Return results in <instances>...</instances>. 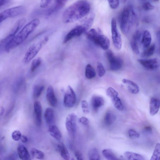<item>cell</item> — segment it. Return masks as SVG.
Wrapping results in <instances>:
<instances>
[{"label": "cell", "instance_id": "cell-4", "mask_svg": "<svg viewBox=\"0 0 160 160\" xmlns=\"http://www.w3.org/2000/svg\"><path fill=\"white\" fill-rule=\"evenodd\" d=\"M87 38L103 50H107L109 47L110 42L108 38L94 28H92L86 33Z\"/></svg>", "mask_w": 160, "mask_h": 160}, {"label": "cell", "instance_id": "cell-22", "mask_svg": "<svg viewBox=\"0 0 160 160\" xmlns=\"http://www.w3.org/2000/svg\"><path fill=\"white\" fill-rule=\"evenodd\" d=\"M48 131L50 135L57 140L59 141L62 138V134L56 125L49 126Z\"/></svg>", "mask_w": 160, "mask_h": 160}, {"label": "cell", "instance_id": "cell-8", "mask_svg": "<svg viewBox=\"0 0 160 160\" xmlns=\"http://www.w3.org/2000/svg\"><path fill=\"white\" fill-rule=\"evenodd\" d=\"M111 29L112 41L115 47L118 50L121 49L122 45L121 35L118 31L115 19L113 18L111 21Z\"/></svg>", "mask_w": 160, "mask_h": 160}, {"label": "cell", "instance_id": "cell-49", "mask_svg": "<svg viewBox=\"0 0 160 160\" xmlns=\"http://www.w3.org/2000/svg\"><path fill=\"white\" fill-rule=\"evenodd\" d=\"M4 108L3 107H1L0 108V116H2L4 112Z\"/></svg>", "mask_w": 160, "mask_h": 160}, {"label": "cell", "instance_id": "cell-24", "mask_svg": "<svg viewBox=\"0 0 160 160\" xmlns=\"http://www.w3.org/2000/svg\"><path fill=\"white\" fill-rule=\"evenodd\" d=\"M124 158L129 160H144V158L141 155L133 152L127 151L124 154Z\"/></svg>", "mask_w": 160, "mask_h": 160}, {"label": "cell", "instance_id": "cell-29", "mask_svg": "<svg viewBox=\"0 0 160 160\" xmlns=\"http://www.w3.org/2000/svg\"><path fill=\"white\" fill-rule=\"evenodd\" d=\"M30 153L32 157L37 159H42L45 157V154L43 152L35 148L31 149Z\"/></svg>", "mask_w": 160, "mask_h": 160}, {"label": "cell", "instance_id": "cell-13", "mask_svg": "<svg viewBox=\"0 0 160 160\" xmlns=\"http://www.w3.org/2000/svg\"><path fill=\"white\" fill-rule=\"evenodd\" d=\"M77 116L73 113L69 114L66 117L65 121L66 128L69 133L73 135L76 129Z\"/></svg>", "mask_w": 160, "mask_h": 160}, {"label": "cell", "instance_id": "cell-5", "mask_svg": "<svg viewBox=\"0 0 160 160\" xmlns=\"http://www.w3.org/2000/svg\"><path fill=\"white\" fill-rule=\"evenodd\" d=\"M93 21L92 17H90L86 20L82 24L77 26L74 28L65 36L63 43H66L73 38L79 36L83 33L87 31L91 26Z\"/></svg>", "mask_w": 160, "mask_h": 160}, {"label": "cell", "instance_id": "cell-34", "mask_svg": "<svg viewBox=\"0 0 160 160\" xmlns=\"http://www.w3.org/2000/svg\"><path fill=\"white\" fill-rule=\"evenodd\" d=\"M151 160H160V143L156 144L153 154L151 157Z\"/></svg>", "mask_w": 160, "mask_h": 160}, {"label": "cell", "instance_id": "cell-31", "mask_svg": "<svg viewBox=\"0 0 160 160\" xmlns=\"http://www.w3.org/2000/svg\"><path fill=\"white\" fill-rule=\"evenodd\" d=\"M44 88L43 85H35L33 89V96L34 98H39L42 94Z\"/></svg>", "mask_w": 160, "mask_h": 160}, {"label": "cell", "instance_id": "cell-41", "mask_svg": "<svg viewBox=\"0 0 160 160\" xmlns=\"http://www.w3.org/2000/svg\"><path fill=\"white\" fill-rule=\"evenodd\" d=\"M52 0H41L40 2V6L42 8L47 7Z\"/></svg>", "mask_w": 160, "mask_h": 160}, {"label": "cell", "instance_id": "cell-27", "mask_svg": "<svg viewBox=\"0 0 160 160\" xmlns=\"http://www.w3.org/2000/svg\"><path fill=\"white\" fill-rule=\"evenodd\" d=\"M85 71L86 77L88 79H92L96 76L95 70L90 64H88L86 66Z\"/></svg>", "mask_w": 160, "mask_h": 160}, {"label": "cell", "instance_id": "cell-28", "mask_svg": "<svg viewBox=\"0 0 160 160\" xmlns=\"http://www.w3.org/2000/svg\"><path fill=\"white\" fill-rule=\"evenodd\" d=\"M155 50V45L153 44L148 47L145 49L142 53L141 56L143 57H149L154 53Z\"/></svg>", "mask_w": 160, "mask_h": 160}, {"label": "cell", "instance_id": "cell-43", "mask_svg": "<svg viewBox=\"0 0 160 160\" xmlns=\"http://www.w3.org/2000/svg\"><path fill=\"white\" fill-rule=\"evenodd\" d=\"M68 0H56L55 3L62 8Z\"/></svg>", "mask_w": 160, "mask_h": 160}, {"label": "cell", "instance_id": "cell-16", "mask_svg": "<svg viewBox=\"0 0 160 160\" xmlns=\"http://www.w3.org/2000/svg\"><path fill=\"white\" fill-rule=\"evenodd\" d=\"M47 101L49 104L52 107H56L57 105V99L55 95L53 88L50 85L48 87L46 94Z\"/></svg>", "mask_w": 160, "mask_h": 160}, {"label": "cell", "instance_id": "cell-37", "mask_svg": "<svg viewBox=\"0 0 160 160\" xmlns=\"http://www.w3.org/2000/svg\"><path fill=\"white\" fill-rule=\"evenodd\" d=\"M111 8L112 9L117 8L119 5L120 0H107Z\"/></svg>", "mask_w": 160, "mask_h": 160}, {"label": "cell", "instance_id": "cell-46", "mask_svg": "<svg viewBox=\"0 0 160 160\" xmlns=\"http://www.w3.org/2000/svg\"><path fill=\"white\" fill-rule=\"evenodd\" d=\"M155 78L157 83H160V72L157 73L155 75Z\"/></svg>", "mask_w": 160, "mask_h": 160}, {"label": "cell", "instance_id": "cell-26", "mask_svg": "<svg viewBox=\"0 0 160 160\" xmlns=\"http://www.w3.org/2000/svg\"><path fill=\"white\" fill-rule=\"evenodd\" d=\"M116 116L111 111L107 112L105 115L104 122L106 125L110 126L115 121Z\"/></svg>", "mask_w": 160, "mask_h": 160}, {"label": "cell", "instance_id": "cell-21", "mask_svg": "<svg viewBox=\"0 0 160 160\" xmlns=\"http://www.w3.org/2000/svg\"><path fill=\"white\" fill-rule=\"evenodd\" d=\"M44 118L46 123L49 126L54 122L55 117L53 110L49 108H47L45 111Z\"/></svg>", "mask_w": 160, "mask_h": 160}, {"label": "cell", "instance_id": "cell-44", "mask_svg": "<svg viewBox=\"0 0 160 160\" xmlns=\"http://www.w3.org/2000/svg\"><path fill=\"white\" fill-rule=\"evenodd\" d=\"M75 155L78 160H83V156L81 153L80 152L77 151L75 153Z\"/></svg>", "mask_w": 160, "mask_h": 160}, {"label": "cell", "instance_id": "cell-14", "mask_svg": "<svg viewBox=\"0 0 160 160\" xmlns=\"http://www.w3.org/2000/svg\"><path fill=\"white\" fill-rule=\"evenodd\" d=\"M142 34L140 31L137 30L134 33L131 41V46L132 50L137 54L139 53V45L141 43Z\"/></svg>", "mask_w": 160, "mask_h": 160}, {"label": "cell", "instance_id": "cell-42", "mask_svg": "<svg viewBox=\"0 0 160 160\" xmlns=\"http://www.w3.org/2000/svg\"><path fill=\"white\" fill-rule=\"evenodd\" d=\"M80 122L84 125H87L88 124L89 121L88 118L85 117H82L79 119Z\"/></svg>", "mask_w": 160, "mask_h": 160}, {"label": "cell", "instance_id": "cell-30", "mask_svg": "<svg viewBox=\"0 0 160 160\" xmlns=\"http://www.w3.org/2000/svg\"><path fill=\"white\" fill-rule=\"evenodd\" d=\"M102 154L104 157L108 160H116L118 159L113 152L109 149H106L102 151Z\"/></svg>", "mask_w": 160, "mask_h": 160}, {"label": "cell", "instance_id": "cell-11", "mask_svg": "<svg viewBox=\"0 0 160 160\" xmlns=\"http://www.w3.org/2000/svg\"><path fill=\"white\" fill-rule=\"evenodd\" d=\"M138 61L144 68L148 70H154L160 67V60L158 58L138 59Z\"/></svg>", "mask_w": 160, "mask_h": 160}, {"label": "cell", "instance_id": "cell-35", "mask_svg": "<svg viewBox=\"0 0 160 160\" xmlns=\"http://www.w3.org/2000/svg\"><path fill=\"white\" fill-rule=\"evenodd\" d=\"M97 68L98 76L100 77H102L105 75L106 71L105 68L100 62H98L97 65Z\"/></svg>", "mask_w": 160, "mask_h": 160}, {"label": "cell", "instance_id": "cell-10", "mask_svg": "<svg viewBox=\"0 0 160 160\" xmlns=\"http://www.w3.org/2000/svg\"><path fill=\"white\" fill-rule=\"evenodd\" d=\"M76 101V94L71 86H68L65 92L63 103L65 106L68 108L73 107Z\"/></svg>", "mask_w": 160, "mask_h": 160}, {"label": "cell", "instance_id": "cell-50", "mask_svg": "<svg viewBox=\"0 0 160 160\" xmlns=\"http://www.w3.org/2000/svg\"><path fill=\"white\" fill-rule=\"evenodd\" d=\"M152 1L154 2H158L159 0H151Z\"/></svg>", "mask_w": 160, "mask_h": 160}, {"label": "cell", "instance_id": "cell-9", "mask_svg": "<svg viewBox=\"0 0 160 160\" xmlns=\"http://www.w3.org/2000/svg\"><path fill=\"white\" fill-rule=\"evenodd\" d=\"M106 55L109 61L110 69L113 71H117L120 69L123 64V61L120 58L114 55L110 50H107Z\"/></svg>", "mask_w": 160, "mask_h": 160}, {"label": "cell", "instance_id": "cell-23", "mask_svg": "<svg viewBox=\"0 0 160 160\" xmlns=\"http://www.w3.org/2000/svg\"><path fill=\"white\" fill-rule=\"evenodd\" d=\"M104 103L103 99L99 96H93L91 99V104L93 109L97 110L102 107Z\"/></svg>", "mask_w": 160, "mask_h": 160}, {"label": "cell", "instance_id": "cell-52", "mask_svg": "<svg viewBox=\"0 0 160 160\" xmlns=\"http://www.w3.org/2000/svg\"><path fill=\"white\" fill-rule=\"evenodd\" d=\"M142 0V1H145L146 0Z\"/></svg>", "mask_w": 160, "mask_h": 160}, {"label": "cell", "instance_id": "cell-40", "mask_svg": "<svg viewBox=\"0 0 160 160\" xmlns=\"http://www.w3.org/2000/svg\"><path fill=\"white\" fill-rule=\"evenodd\" d=\"M81 107L83 112L88 114L89 112V107L88 102L85 100H82L81 102Z\"/></svg>", "mask_w": 160, "mask_h": 160}, {"label": "cell", "instance_id": "cell-15", "mask_svg": "<svg viewBox=\"0 0 160 160\" xmlns=\"http://www.w3.org/2000/svg\"><path fill=\"white\" fill-rule=\"evenodd\" d=\"M33 106L35 124L38 127H40L42 122V106L40 102L37 100L35 101Z\"/></svg>", "mask_w": 160, "mask_h": 160}, {"label": "cell", "instance_id": "cell-47", "mask_svg": "<svg viewBox=\"0 0 160 160\" xmlns=\"http://www.w3.org/2000/svg\"><path fill=\"white\" fill-rule=\"evenodd\" d=\"M21 141L24 143L27 142L28 140L27 137L25 135H22L20 139Z\"/></svg>", "mask_w": 160, "mask_h": 160}, {"label": "cell", "instance_id": "cell-3", "mask_svg": "<svg viewBox=\"0 0 160 160\" xmlns=\"http://www.w3.org/2000/svg\"><path fill=\"white\" fill-rule=\"evenodd\" d=\"M137 21L136 15L131 6L125 7L121 15L120 27L123 34H128L136 24Z\"/></svg>", "mask_w": 160, "mask_h": 160}, {"label": "cell", "instance_id": "cell-33", "mask_svg": "<svg viewBox=\"0 0 160 160\" xmlns=\"http://www.w3.org/2000/svg\"><path fill=\"white\" fill-rule=\"evenodd\" d=\"M42 60L41 58L38 57L34 59L32 61L31 67L30 71L31 72H34L41 64Z\"/></svg>", "mask_w": 160, "mask_h": 160}, {"label": "cell", "instance_id": "cell-20", "mask_svg": "<svg viewBox=\"0 0 160 160\" xmlns=\"http://www.w3.org/2000/svg\"><path fill=\"white\" fill-rule=\"evenodd\" d=\"M122 82L126 84L128 89L132 93L136 94L139 91V88L138 85L134 82L124 78L122 80Z\"/></svg>", "mask_w": 160, "mask_h": 160}, {"label": "cell", "instance_id": "cell-19", "mask_svg": "<svg viewBox=\"0 0 160 160\" xmlns=\"http://www.w3.org/2000/svg\"><path fill=\"white\" fill-rule=\"evenodd\" d=\"M152 41V36L150 32L145 30L142 33L141 44L144 48L146 49L150 45Z\"/></svg>", "mask_w": 160, "mask_h": 160}, {"label": "cell", "instance_id": "cell-2", "mask_svg": "<svg viewBox=\"0 0 160 160\" xmlns=\"http://www.w3.org/2000/svg\"><path fill=\"white\" fill-rule=\"evenodd\" d=\"M40 21L34 19L25 25L15 35L6 48L5 52L10 50L22 43L38 26Z\"/></svg>", "mask_w": 160, "mask_h": 160}, {"label": "cell", "instance_id": "cell-17", "mask_svg": "<svg viewBox=\"0 0 160 160\" xmlns=\"http://www.w3.org/2000/svg\"><path fill=\"white\" fill-rule=\"evenodd\" d=\"M160 108V100L155 98H152L149 102V113L151 116L156 115Z\"/></svg>", "mask_w": 160, "mask_h": 160}, {"label": "cell", "instance_id": "cell-45", "mask_svg": "<svg viewBox=\"0 0 160 160\" xmlns=\"http://www.w3.org/2000/svg\"><path fill=\"white\" fill-rule=\"evenodd\" d=\"M156 37L159 46V50L160 52V30L158 31L156 34Z\"/></svg>", "mask_w": 160, "mask_h": 160}, {"label": "cell", "instance_id": "cell-48", "mask_svg": "<svg viewBox=\"0 0 160 160\" xmlns=\"http://www.w3.org/2000/svg\"><path fill=\"white\" fill-rule=\"evenodd\" d=\"M9 0H0V7L4 6Z\"/></svg>", "mask_w": 160, "mask_h": 160}, {"label": "cell", "instance_id": "cell-32", "mask_svg": "<svg viewBox=\"0 0 160 160\" xmlns=\"http://www.w3.org/2000/svg\"><path fill=\"white\" fill-rule=\"evenodd\" d=\"M88 157L90 160H100L98 152L95 148H92L89 150Z\"/></svg>", "mask_w": 160, "mask_h": 160}, {"label": "cell", "instance_id": "cell-18", "mask_svg": "<svg viewBox=\"0 0 160 160\" xmlns=\"http://www.w3.org/2000/svg\"><path fill=\"white\" fill-rule=\"evenodd\" d=\"M17 150L18 155L20 159L22 160L31 159L30 155L25 146L22 144L19 145Z\"/></svg>", "mask_w": 160, "mask_h": 160}, {"label": "cell", "instance_id": "cell-36", "mask_svg": "<svg viewBox=\"0 0 160 160\" xmlns=\"http://www.w3.org/2000/svg\"><path fill=\"white\" fill-rule=\"evenodd\" d=\"M128 133L129 137L132 139L138 138L140 137L139 133L132 129H130L128 130Z\"/></svg>", "mask_w": 160, "mask_h": 160}, {"label": "cell", "instance_id": "cell-6", "mask_svg": "<svg viewBox=\"0 0 160 160\" xmlns=\"http://www.w3.org/2000/svg\"><path fill=\"white\" fill-rule=\"evenodd\" d=\"M48 40V38L46 37L42 40L32 44L30 47L25 54L23 62L26 64L29 63L34 58Z\"/></svg>", "mask_w": 160, "mask_h": 160}, {"label": "cell", "instance_id": "cell-38", "mask_svg": "<svg viewBox=\"0 0 160 160\" xmlns=\"http://www.w3.org/2000/svg\"><path fill=\"white\" fill-rule=\"evenodd\" d=\"M22 136L21 132L18 130L14 131L12 134V138L15 141H18L20 139Z\"/></svg>", "mask_w": 160, "mask_h": 160}, {"label": "cell", "instance_id": "cell-1", "mask_svg": "<svg viewBox=\"0 0 160 160\" xmlns=\"http://www.w3.org/2000/svg\"><path fill=\"white\" fill-rule=\"evenodd\" d=\"M90 10V5L88 1H77L64 11L62 14V20L66 23L74 22L87 15Z\"/></svg>", "mask_w": 160, "mask_h": 160}, {"label": "cell", "instance_id": "cell-39", "mask_svg": "<svg viewBox=\"0 0 160 160\" xmlns=\"http://www.w3.org/2000/svg\"><path fill=\"white\" fill-rule=\"evenodd\" d=\"M142 8L145 11H149L153 10L154 8V7L149 2L147 1L143 4Z\"/></svg>", "mask_w": 160, "mask_h": 160}, {"label": "cell", "instance_id": "cell-7", "mask_svg": "<svg viewBox=\"0 0 160 160\" xmlns=\"http://www.w3.org/2000/svg\"><path fill=\"white\" fill-rule=\"evenodd\" d=\"M25 11V8L22 6H17L6 9L0 13V22L1 23L7 18L21 15L24 13Z\"/></svg>", "mask_w": 160, "mask_h": 160}, {"label": "cell", "instance_id": "cell-12", "mask_svg": "<svg viewBox=\"0 0 160 160\" xmlns=\"http://www.w3.org/2000/svg\"><path fill=\"white\" fill-rule=\"evenodd\" d=\"M106 94L111 99L114 107L118 110L123 109V106L120 98L118 97V92L113 88L109 87L106 90Z\"/></svg>", "mask_w": 160, "mask_h": 160}, {"label": "cell", "instance_id": "cell-51", "mask_svg": "<svg viewBox=\"0 0 160 160\" xmlns=\"http://www.w3.org/2000/svg\"><path fill=\"white\" fill-rule=\"evenodd\" d=\"M122 2H125L127 0H121Z\"/></svg>", "mask_w": 160, "mask_h": 160}, {"label": "cell", "instance_id": "cell-25", "mask_svg": "<svg viewBox=\"0 0 160 160\" xmlns=\"http://www.w3.org/2000/svg\"><path fill=\"white\" fill-rule=\"evenodd\" d=\"M57 149L61 157L64 160H69L70 158L69 153L65 146L62 143L58 145Z\"/></svg>", "mask_w": 160, "mask_h": 160}]
</instances>
